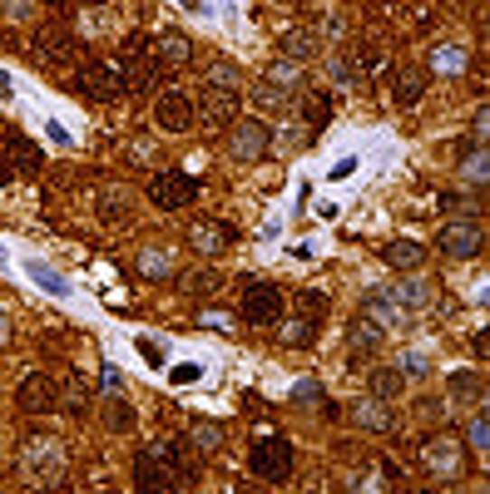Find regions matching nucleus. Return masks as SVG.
Here are the masks:
<instances>
[{"instance_id": "obj_1", "label": "nucleus", "mask_w": 490, "mask_h": 494, "mask_svg": "<svg viewBox=\"0 0 490 494\" xmlns=\"http://www.w3.org/2000/svg\"><path fill=\"white\" fill-rule=\"evenodd\" d=\"M184 460H189V440L139 450V455H134V494H179Z\"/></svg>"}, {"instance_id": "obj_2", "label": "nucleus", "mask_w": 490, "mask_h": 494, "mask_svg": "<svg viewBox=\"0 0 490 494\" xmlns=\"http://www.w3.org/2000/svg\"><path fill=\"white\" fill-rule=\"evenodd\" d=\"M248 465H253V475H258V480H268V485H283V480L293 475L297 455H293V445H287L283 435H268V440H258V445H253Z\"/></svg>"}, {"instance_id": "obj_3", "label": "nucleus", "mask_w": 490, "mask_h": 494, "mask_svg": "<svg viewBox=\"0 0 490 494\" xmlns=\"http://www.w3.org/2000/svg\"><path fill=\"white\" fill-rule=\"evenodd\" d=\"M198 198V183L184 168H159V173L149 178V203L164 208V213H179V208H189Z\"/></svg>"}, {"instance_id": "obj_4", "label": "nucleus", "mask_w": 490, "mask_h": 494, "mask_svg": "<svg viewBox=\"0 0 490 494\" xmlns=\"http://www.w3.org/2000/svg\"><path fill=\"white\" fill-rule=\"evenodd\" d=\"M421 465H426V475L431 480H456L466 470V445L456 435H431V440H421Z\"/></svg>"}, {"instance_id": "obj_5", "label": "nucleus", "mask_w": 490, "mask_h": 494, "mask_svg": "<svg viewBox=\"0 0 490 494\" xmlns=\"http://www.w3.org/2000/svg\"><path fill=\"white\" fill-rule=\"evenodd\" d=\"M268 149H273V129H268L263 119H233L228 124V159L258 163Z\"/></svg>"}, {"instance_id": "obj_6", "label": "nucleus", "mask_w": 490, "mask_h": 494, "mask_svg": "<svg viewBox=\"0 0 490 494\" xmlns=\"http://www.w3.org/2000/svg\"><path fill=\"white\" fill-rule=\"evenodd\" d=\"M283 287L278 282H248L243 287V317L253 322V327H278L283 322Z\"/></svg>"}, {"instance_id": "obj_7", "label": "nucleus", "mask_w": 490, "mask_h": 494, "mask_svg": "<svg viewBox=\"0 0 490 494\" xmlns=\"http://www.w3.org/2000/svg\"><path fill=\"white\" fill-rule=\"evenodd\" d=\"M436 247H441L446 257H481V252H485V228H481V218L446 223L441 233H436Z\"/></svg>"}, {"instance_id": "obj_8", "label": "nucleus", "mask_w": 490, "mask_h": 494, "mask_svg": "<svg viewBox=\"0 0 490 494\" xmlns=\"http://www.w3.org/2000/svg\"><path fill=\"white\" fill-rule=\"evenodd\" d=\"M154 124L169 134H189L198 124V109H193V94L189 89H164L159 99H154Z\"/></svg>"}, {"instance_id": "obj_9", "label": "nucleus", "mask_w": 490, "mask_h": 494, "mask_svg": "<svg viewBox=\"0 0 490 494\" xmlns=\"http://www.w3.org/2000/svg\"><path fill=\"white\" fill-rule=\"evenodd\" d=\"M25 475L35 480L40 489L60 485V475H65V450H60L55 440H30L25 445Z\"/></svg>"}, {"instance_id": "obj_10", "label": "nucleus", "mask_w": 490, "mask_h": 494, "mask_svg": "<svg viewBox=\"0 0 490 494\" xmlns=\"http://www.w3.org/2000/svg\"><path fill=\"white\" fill-rule=\"evenodd\" d=\"M75 84H80V94H85V99L104 104V99H114V94L124 89V75L109 65V60H85V65H80V75H75Z\"/></svg>"}, {"instance_id": "obj_11", "label": "nucleus", "mask_w": 490, "mask_h": 494, "mask_svg": "<svg viewBox=\"0 0 490 494\" xmlns=\"http://www.w3.org/2000/svg\"><path fill=\"white\" fill-rule=\"evenodd\" d=\"M238 99H243L238 89H213V84H203V94L193 99V109H198V119H203L208 129H228L233 114H238Z\"/></svg>"}, {"instance_id": "obj_12", "label": "nucleus", "mask_w": 490, "mask_h": 494, "mask_svg": "<svg viewBox=\"0 0 490 494\" xmlns=\"http://www.w3.org/2000/svg\"><path fill=\"white\" fill-rule=\"evenodd\" d=\"M75 60V35H70L65 25H45L35 35V65H45V70H60V65H70Z\"/></svg>"}, {"instance_id": "obj_13", "label": "nucleus", "mask_w": 490, "mask_h": 494, "mask_svg": "<svg viewBox=\"0 0 490 494\" xmlns=\"http://www.w3.org/2000/svg\"><path fill=\"white\" fill-rule=\"evenodd\" d=\"M15 405L25 415H50V411H60V386L50 376H25L15 391Z\"/></svg>"}, {"instance_id": "obj_14", "label": "nucleus", "mask_w": 490, "mask_h": 494, "mask_svg": "<svg viewBox=\"0 0 490 494\" xmlns=\"http://www.w3.org/2000/svg\"><path fill=\"white\" fill-rule=\"evenodd\" d=\"M238 243V233L228 223H218V218H198V223L189 228V247L198 252V257H218V252H228Z\"/></svg>"}, {"instance_id": "obj_15", "label": "nucleus", "mask_w": 490, "mask_h": 494, "mask_svg": "<svg viewBox=\"0 0 490 494\" xmlns=\"http://www.w3.org/2000/svg\"><path fill=\"white\" fill-rule=\"evenodd\" d=\"M164 75H169V70H164V60L134 40V45H129V75H124V84H129V89H154Z\"/></svg>"}, {"instance_id": "obj_16", "label": "nucleus", "mask_w": 490, "mask_h": 494, "mask_svg": "<svg viewBox=\"0 0 490 494\" xmlns=\"http://www.w3.org/2000/svg\"><path fill=\"white\" fill-rule=\"evenodd\" d=\"M0 159L10 163V173H40L45 154H40V144L25 139V134H5V139H0Z\"/></svg>"}, {"instance_id": "obj_17", "label": "nucleus", "mask_w": 490, "mask_h": 494, "mask_svg": "<svg viewBox=\"0 0 490 494\" xmlns=\"http://www.w3.org/2000/svg\"><path fill=\"white\" fill-rule=\"evenodd\" d=\"M347 420L357 430H367V435H387V430L396 425V415H391V405L387 401H377V396H367V401H357L347 411Z\"/></svg>"}, {"instance_id": "obj_18", "label": "nucleus", "mask_w": 490, "mask_h": 494, "mask_svg": "<svg viewBox=\"0 0 490 494\" xmlns=\"http://www.w3.org/2000/svg\"><path fill=\"white\" fill-rule=\"evenodd\" d=\"M263 84H268V89H278L283 99H293L297 89H307V75H302L297 60H278V65L263 70Z\"/></svg>"}, {"instance_id": "obj_19", "label": "nucleus", "mask_w": 490, "mask_h": 494, "mask_svg": "<svg viewBox=\"0 0 490 494\" xmlns=\"http://www.w3.org/2000/svg\"><path fill=\"white\" fill-rule=\"evenodd\" d=\"M391 302H396L401 312H426V307H436V282L406 277L401 287H391Z\"/></svg>"}, {"instance_id": "obj_20", "label": "nucleus", "mask_w": 490, "mask_h": 494, "mask_svg": "<svg viewBox=\"0 0 490 494\" xmlns=\"http://www.w3.org/2000/svg\"><path fill=\"white\" fill-rule=\"evenodd\" d=\"M362 317H367L372 327H382V331H396V327H401V322H406V312L396 307L391 297H382V292H372V297L362 302Z\"/></svg>"}, {"instance_id": "obj_21", "label": "nucleus", "mask_w": 490, "mask_h": 494, "mask_svg": "<svg viewBox=\"0 0 490 494\" xmlns=\"http://www.w3.org/2000/svg\"><path fill=\"white\" fill-rule=\"evenodd\" d=\"M382 262H387V267H396V272H416V267L426 262V247L411 243V238H401V243H387V247H382Z\"/></svg>"}, {"instance_id": "obj_22", "label": "nucleus", "mask_w": 490, "mask_h": 494, "mask_svg": "<svg viewBox=\"0 0 490 494\" xmlns=\"http://www.w3.org/2000/svg\"><path fill=\"white\" fill-rule=\"evenodd\" d=\"M302 119H307V134L317 139V134L327 129V119H332V99L322 89H307L302 94Z\"/></svg>"}, {"instance_id": "obj_23", "label": "nucleus", "mask_w": 490, "mask_h": 494, "mask_svg": "<svg viewBox=\"0 0 490 494\" xmlns=\"http://www.w3.org/2000/svg\"><path fill=\"white\" fill-rule=\"evenodd\" d=\"M421 89H426V70L421 65H401V70H396V104H401V109H411V104L421 99Z\"/></svg>"}, {"instance_id": "obj_24", "label": "nucleus", "mask_w": 490, "mask_h": 494, "mask_svg": "<svg viewBox=\"0 0 490 494\" xmlns=\"http://www.w3.org/2000/svg\"><path fill=\"white\" fill-rule=\"evenodd\" d=\"M367 386H372L377 401H396V396L406 391V376H401V366H377V371L367 376Z\"/></svg>"}, {"instance_id": "obj_25", "label": "nucleus", "mask_w": 490, "mask_h": 494, "mask_svg": "<svg viewBox=\"0 0 490 494\" xmlns=\"http://www.w3.org/2000/svg\"><path fill=\"white\" fill-rule=\"evenodd\" d=\"M382 336H387L382 327H372L367 317H357V322H352V331H347V351L352 356H372L382 346Z\"/></svg>"}, {"instance_id": "obj_26", "label": "nucleus", "mask_w": 490, "mask_h": 494, "mask_svg": "<svg viewBox=\"0 0 490 494\" xmlns=\"http://www.w3.org/2000/svg\"><path fill=\"white\" fill-rule=\"evenodd\" d=\"M317 50H322L317 30H287V35H283V60H297V65H302V60H312Z\"/></svg>"}, {"instance_id": "obj_27", "label": "nucleus", "mask_w": 490, "mask_h": 494, "mask_svg": "<svg viewBox=\"0 0 490 494\" xmlns=\"http://www.w3.org/2000/svg\"><path fill=\"white\" fill-rule=\"evenodd\" d=\"M154 55L164 60V70H179V65H189V60H193V40H184L179 30H174V35L159 40V50H154Z\"/></svg>"}, {"instance_id": "obj_28", "label": "nucleus", "mask_w": 490, "mask_h": 494, "mask_svg": "<svg viewBox=\"0 0 490 494\" xmlns=\"http://www.w3.org/2000/svg\"><path fill=\"white\" fill-rule=\"evenodd\" d=\"M184 440H189L198 455H218V450H223V430H218L213 420H193V425H189V435H184Z\"/></svg>"}, {"instance_id": "obj_29", "label": "nucleus", "mask_w": 490, "mask_h": 494, "mask_svg": "<svg viewBox=\"0 0 490 494\" xmlns=\"http://www.w3.org/2000/svg\"><path fill=\"white\" fill-rule=\"evenodd\" d=\"M139 272L154 277V282H169L174 277V252L169 247H144L139 252Z\"/></svg>"}, {"instance_id": "obj_30", "label": "nucleus", "mask_w": 490, "mask_h": 494, "mask_svg": "<svg viewBox=\"0 0 490 494\" xmlns=\"http://www.w3.org/2000/svg\"><path fill=\"white\" fill-rule=\"evenodd\" d=\"M451 396H456V401L481 405V401H485V376H481V371H456V376H451Z\"/></svg>"}, {"instance_id": "obj_31", "label": "nucleus", "mask_w": 490, "mask_h": 494, "mask_svg": "<svg viewBox=\"0 0 490 494\" xmlns=\"http://www.w3.org/2000/svg\"><path fill=\"white\" fill-rule=\"evenodd\" d=\"M104 425L119 430V435H124V430H134V405L124 401V396H114V401L104 405Z\"/></svg>"}, {"instance_id": "obj_32", "label": "nucleus", "mask_w": 490, "mask_h": 494, "mask_svg": "<svg viewBox=\"0 0 490 494\" xmlns=\"http://www.w3.org/2000/svg\"><path fill=\"white\" fill-rule=\"evenodd\" d=\"M312 336H317V322L297 317V322H283V336H278V341L283 346H312Z\"/></svg>"}, {"instance_id": "obj_33", "label": "nucleus", "mask_w": 490, "mask_h": 494, "mask_svg": "<svg viewBox=\"0 0 490 494\" xmlns=\"http://www.w3.org/2000/svg\"><path fill=\"white\" fill-rule=\"evenodd\" d=\"M431 65L441 70V75H461V70H466V50H461V45H441V50L431 55Z\"/></svg>"}, {"instance_id": "obj_34", "label": "nucleus", "mask_w": 490, "mask_h": 494, "mask_svg": "<svg viewBox=\"0 0 490 494\" xmlns=\"http://www.w3.org/2000/svg\"><path fill=\"white\" fill-rule=\"evenodd\" d=\"M426 371H431V356H426V351H406L401 356V376H406V381H411V376H426Z\"/></svg>"}, {"instance_id": "obj_35", "label": "nucleus", "mask_w": 490, "mask_h": 494, "mask_svg": "<svg viewBox=\"0 0 490 494\" xmlns=\"http://www.w3.org/2000/svg\"><path fill=\"white\" fill-rule=\"evenodd\" d=\"M208 84H213V89H238V70H233V65H223V60H218V65L208 70Z\"/></svg>"}, {"instance_id": "obj_36", "label": "nucleus", "mask_w": 490, "mask_h": 494, "mask_svg": "<svg viewBox=\"0 0 490 494\" xmlns=\"http://www.w3.org/2000/svg\"><path fill=\"white\" fill-rule=\"evenodd\" d=\"M461 173H466V178H471V183H476V188H485V149H476V154H471V159H466V163H461Z\"/></svg>"}, {"instance_id": "obj_37", "label": "nucleus", "mask_w": 490, "mask_h": 494, "mask_svg": "<svg viewBox=\"0 0 490 494\" xmlns=\"http://www.w3.org/2000/svg\"><path fill=\"white\" fill-rule=\"evenodd\" d=\"M30 277L45 282V292H70V287H65V277H60V272H50V267H40V262H30Z\"/></svg>"}, {"instance_id": "obj_38", "label": "nucleus", "mask_w": 490, "mask_h": 494, "mask_svg": "<svg viewBox=\"0 0 490 494\" xmlns=\"http://www.w3.org/2000/svg\"><path fill=\"white\" fill-rule=\"evenodd\" d=\"M198 376H203V366H198V361H184V366H174V371H169V381H174V386H193Z\"/></svg>"}, {"instance_id": "obj_39", "label": "nucleus", "mask_w": 490, "mask_h": 494, "mask_svg": "<svg viewBox=\"0 0 490 494\" xmlns=\"http://www.w3.org/2000/svg\"><path fill=\"white\" fill-rule=\"evenodd\" d=\"M0 10H5V20H30L35 15V0H0Z\"/></svg>"}, {"instance_id": "obj_40", "label": "nucleus", "mask_w": 490, "mask_h": 494, "mask_svg": "<svg viewBox=\"0 0 490 494\" xmlns=\"http://www.w3.org/2000/svg\"><path fill=\"white\" fill-rule=\"evenodd\" d=\"M312 401H322V386L317 381H297L293 386V405H312Z\"/></svg>"}, {"instance_id": "obj_41", "label": "nucleus", "mask_w": 490, "mask_h": 494, "mask_svg": "<svg viewBox=\"0 0 490 494\" xmlns=\"http://www.w3.org/2000/svg\"><path fill=\"white\" fill-rule=\"evenodd\" d=\"M218 287H223V282H218V277H213V272H198V277L189 282V292H193V297H213V292H218Z\"/></svg>"}, {"instance_id": "obj_42", "label": "nucleus", "mask_w": 490, "mask_h": 494, "mask_svg": "<svg viewBox=\"0 0 490 494\" xmlns=\"http://www.w3.org/2000/svg\"><path fill=\"white\" fill-rule=\"evenodd\" d=\"M99 203H114V208H99L104 218H124V203H129V193H124V188H114V193H104Z\"/></svg>"}, {"instance_id": "obj_43", "label": "nucleus", "mask_w": 490, "mask_h": 494, "mask_svg": "<svg viewBox=\"0 0 490 494\" xmlns=\"http://www.w3.org/2000/svg\"><path fill=\"white\" fill-rule=\"evenodd\" d=\"M134 351H139L149 366H159V361H164V346H159V341H149V336H139V341H134Z\"/></svg>"}, {"instance_id": "obj_44", "label": "nucleus", "mask_w": 490, "mask_h": 494, "mask_svg": "<svg viewBox=\"0 0 490 494\" xmlns=\"http://www.w3.org/2000/svg\"><path fill=\"white\" fill-rule=\"evenodd\" d=\"M322 312H327V297H317V292L307 297V292H302V317H307V322H317Z\"/></svg>"}, {"instance_id": "obj_45", "label": "nucleus", "mask_w": 490, "mask_h": 494, "mask_svg": "<svg viewBox=\"0 0 490 494\" xmlns=\"http://www.w3.org/2000/svg\"><path fill=\"white\" fill-rule=\"evenodd\" d=\"M253 104H263V109H283V94H278V89H268V84H263V89H253Z\"/></svg>"}, {"instance_id": "obj_46", "label": "nucleus", "mask_w": 490, "mask_h": 494, "mask_svg": "<svg viewBox=\"0 0 490 494\" xmlns=\"http://www.w3.org/2000/svg\"><path fill=\"white\" fill-rule=\"evenodd\" d=\"M471 450H476V455H485V411L471 420Z\"/></svg>"}, {"instance_id": "obj_47", "label": "nucleus", "mask_w": 490, "mask_h": 494, "mask_svg": "<svg viewBox=\"0 0 490 494\" xmlns=\"http://www.w3.org/2000/svg\"><path fill=\"white\" fill-rule=\"evenodd\" d=\"M203 327H213V331H228V327H233V317H218V312H203Z\"/></svg>"}, {"instance_id": "obj_48", "label": "nucleus", "mask_w": 490, "mask_h": 494, "mask_svg": "<svg viewBox=\"0 0 490 494\" xmlns=\"http://www.w3.org/2000/svg\"><path fill=\"white\" fill-rule=\"evenodd\" d=\"M476 356H481V361L490 356V336H485V331H476Z\"/></svg>"}, {"instance_id": "obj_49", "label": "nucleus", "mask_w": 490, "mask_h": 494, "mask_svg": "<svg viewBox=\"0 0 490 494\" xmlns=\"http://www.w3.org/2000/svg\"><path fill=\"white\" fill-rule=\"evenodd\" d=\"M5 183H10V163L0 159V188H5Z\"/></svg>"}, {"instance_id": "obj_50", "label": "nucleus", "mask_w": 490, "mask_h": 494, "mask_svg": "<svg viewBox=\"0 0 490 494\" xmlns=\"http://www.w3.org/2000/svg\"><path fill=\"white\" fill-rule=\"evenodd\" d=\"M5 336H10V327H5V317H0V341H5Z\"/></svg>"}, {"instance_id": "obj_51", "label": "nucleus", "mask_w": 490, "mask_h": 494, "mask_svg": "<svg viewBox=\"0 0 490 494\" xmlns=\"http://www.w3.org/2000/svg\"><path fill=\"white\" fill-rule=\"evenodd\" d=\"M421 494H441V489H421Z\"/></svg>"}]
</instances>
